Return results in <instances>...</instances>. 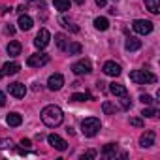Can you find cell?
<instances>
[{
  "instance_id": "cell-26",
  "label": "cell",
  "mask_w": 160,
  "mask_h": 160,
  "mask_svg": "<svg viewBox=\"0 0 160 160\" xmlns=\"http://www.w3.org/2000/svg\"><path fill=\"white\" fill-rule=\"evenodd\" d=\"M102 109H104V113H106V115H115L117 106H113L111 102H104V104H102Z\"/></svg>"
},
{
  "instance_id": "cell-21",
  "label": "cell",
  "mask_w": 160,
  "mask_h": 160,
  "mask_svg": "<svg viewBox=\"0 0 160 160\" xmlns=\"http://www.w3.org/2000/svg\"><path fill=\"white\" fill-rule=\"evenodd\" d=\"M55 43H57L58 49L66 51V47H68V38H66L64 34H55Z\"/></svg>"
},
{
  "instance_id": "cell-37",
  "label": "cell",
  "mask_w": 160,
  "mask_h": 160,
  "mask_svg": "<svg viewBox=\"0 0 160 160\" xmlns=\"http://www.w3.org/2000/svg\"><path fill=\"white\" fill-rule=\"evenodd\" d=\"M25 10H27L25 6H19V8H17V12H19V13H25Z\"/></svg>"
},
{
  "instance_id": "cell-22",
  "label": "cell",
  "mask_w": 160,
  "mask_h": 160,
  "mask_svg": "<svg viewBox=\"0 0 160 160\" xmlns=\"http://www.w3.org/2000/svg\"><path fill=\"white\" fill-rule=\"evenodd\" d=\"M53 4H55V10H58L62 13L70 10V0H53Z\"/></svg>"
},
{
  "instance_id": "cell-7",
  "label": "cell",
  "mask_w": 160,
  "mask_h": 160,
  "mask_svg": "<svg viewBox=\"0 0 160 160\" xmlns=\"http://www.w3.org/2000/svg\"><path fill=\"white\" fill-rule=\"evenodd\" d=\"M49 40H51L49 30H47V28H42V30L36 34V38H34V45H36L38 49H43V47L49 45Z\"/></svg>"
},
{
  "instance_id": "cell-39",
  "label": "cell",
  "mask_w": 160,
  "mask_h": 160,
  "mask_svg": "<svg viewBox=\"0 0 160 160\" xmlns=\"http://www.w3.org/2000/svg\"><path fill=\"white\" fill-rule=\"evenodd\" d=\"M0 77H2V72H0Z\"/></svg>"
},
{
  "instance_id": "cell-17",
  "label": "cell",
  "mask_w": 160,
  "mask_h": 160,
  "mask_svg": "<svg viewBox=\"0 0 160 160\" xmlns=\"http://www.w3.org/2000/svg\"><path fill=\"white\" fill-rule=\"evenodd\" d=\"M6 51H8V55H12V57H17V55H21V43L13 40V42H10V43H8Z\"/></svg>"
},
{
  "instance_id": "cell-15",
  "label": "cell",
  "mask_w": 160,
  "mask_h": 160,
  "mask_svg": "<svg viewBox=\"0 0 160 160\" xmlns=\"http://www.w3.org/2000/svg\"><path fill=\"white\" fill-rule=\"evenodd\" d=\"M109 92H111V94H115V96H121V98L128 94L126 87H124V85H121V83H111V85H109Z\"/></svg>"
},
{
  "instance_id": "cell-16",
  "label": "cell",
  "mask_w": 160,
  "mask_h": 160,
  "mask_svg": "<svg viewBox=\"0 0 160 160\" xmlns=\"http://www.w3.org/2000/svg\"><path fill=\"white\" fill-rule=\"evenodd\" d=\"M145 8H147L151 13L158 15V13H160V0H145Z\"/></svg>"
},
{
  "instance_id": "cell-31",
  "label": "cell",
  "mask_w": 160,
  "mask_h": 160,
  "mask_svg": "<svg viewBox=\"0 0 160 160\" xmlns=\"http://www.w3.org/2000/svg\"><path fill=\"white\" fill-rule=\"evenodd\" d=\"M130 124H132V126H139V128H141V126H143V121H141V119H138V117H132V119H130Z\"/></svg>"
},
{
  "instance_id": "cell-25",
  "label": "cell",
  "mask_w": 160,
  "mask_h": 160,
  "mask_svg": "<svg viewBox=\"0 0 160 160\" xmlns=\"http://www.w3.org/2000/svg\"><path fill=\"white\" fill-rule=\"evenodd\" d=\"M66 51H68L70 55H79V53L83 51V47H81V43H68Z\"/></svg>"
},
{
  "instance_id": "cell-32",
  "label": "cell",
  "mask_w": 160,
  "mask_h": 160,
  "mask_svg": "<svg viewBox=\"0 0 160 160\" xmlns=\"http://www.w3.org/2000/svg\"><path fill=\"white\" fill-rule=\"evenodd\" d=\"M94 156H96V151H87V152H83V154H81V158H83V160H85V158H94Z\"/></svg>"
},
{
  "instance_id": "cell-24",
  "label": "cell",
  "mask_w": 160,
  "mask_h": 160,
  "mask_svg": "<svg viewBox=\"0 0 160 160\" xmlns=\"http://www.w3.org/2000/svg\"><path fill=\"white\" fill-rule=\"evenodd\" d=\"M91 98H92V96H91L89 92H75V94L70 96L72 102H85V100H91Z\"/></svg>"
},
{
  "instance_id": "cell-1",
  "label": "cell",
  "mask_w": 160,
  "mask_h": 160,
  "mask_svg": "<svg viewBox=\"0 0 160 160\" xmlns=\"http://www.w3.org/2000/svg\"><path fill=\"white\" fill-rule=\"evenodd\" d=\"M40 115H42V122L49 128H57L58 124H62L64 119V113L58 106H45Z\"/></svg>"
},
{
  "instance_id": "cell-20",
  "label": "cell",
  "mask_w": 160,
  "mask_h": 160,
  "mask_svg": "<svg viewBox=\"0 0 160 160\" xmlns=\"http://www.w3.org/2000/svg\"><path fill=\"white\" fill-rule=\"evenodd\" d=\"M124 47H126L128 51H138V49L141 47V40H138V38H128L126 43H124Z\"/></svg>"
},
{
  "instance_id": "cell-23",
  "label": "cell",
  "mask_w": 160,
  "mask_h": 160,
  "mask_svg": "<svg viewBox=\"0 0 160 160\" xmlns=\"http://www.w3.org/2000/svg\"><path fill=\"white\" fill-rule=\"evenodd\" d=\"M94 27H96L98 30H108V28H109V21H108L106 17H96V19H94Z\"/></svg>"
},
{
  "instance_id": "cell-33",
  "label": "cell",
  "mask_w": 160,
  "mask_h": 160,
  "mask_svg": "<svg viewBox=\"0 0 160 160\" xmlns=\"http://www.w3.org/2000/svg\"><path fill=\"white\" fill-rule=\"evenodd\" d=\"M4 104H6V94H4V92H0V108H2Z\"/></svg>"
},
{
  "instance_id": "cell-2",
  "label": "cell",
  "mask_w": 160,
  "mask_h": 160,
  "mask_svg": "<svg viewBox=\"0 0 160 160\" xmlns=\"http://www.w3.org/2000/svg\"><path fill=\"white\" fill-rule=\"evenodd\" d=\"M100 128H102V124H100V119H96V117H89L81 122V132L87 138H94L100 132Z\"/></svg>"
},
{
  "instance_id": "cell-35",
  "label": "cell",
  "mask_w": 160,
  "mask_h": 160,
  "mask_svg": "<svg viewBox=\"0 0 160 160\" xmlns=\"http://www.w3.org/2000/svg\"><path fill=\"white\" fill-rule=\"evenodd\" d=\"M21 145H23V147H30V139H25V138H23V139H21Z\"/></svg>"
},
{
  "instance_id": "cell-10",
  "label": "cell",
  "mask_w": 160,
  "mask_h": 160,
  "mask_svg": "<svg viewBox=\"0 0 160 160\" xmlns=\"http://www.w3.org/2000/svg\"><path fill=\"white\" fill-rule=\"evenodd\" d=\"M8 91L15 98H25V94H27V87L23 83H10L8 85Z\"/></svg>"
},
{
  "instance_id": "cell-4",
  "label": "cell",
  "mask_w": 160,
  "mask_h": 160,
  "mask_svg": "<svg viewBox=\"0 0 160 160\" xmlns=\"http://www.w3.org/2000/svg\"><path fill=\"white\" fill-rule=\"evenodd\" d=\"M49 62V55L47 53H36V55H30L28 58H27V64L30 66V68H42V66H45Z\"/></svg>"
},
{
  "instance_id": "cell-8",
  "label": "cell",
  "mask_w": 160,
  "mask_h": 160,
  "mask_svg": "<svg viewBox=\"0 0 160 160\" xmlns=\"http://www.w3.org/2000/svg\"><path fill=\"white\" fill-rule=\"evenodd\" d=\"M47 141H49V145L55 147L57 151H66V149H68V143H66L60 136H57V134H49V136H47Z\"/></svg>"
},
{
  "instance_id": "cell-19",
  "label": "cell",
  "mask_w": 160,
  "mask_h": 160,
  "mask_svg": "<svg viewBox=\"0 0 160 160\" xmlns=\"http://www.w3.org/2000/svg\"><path fill=\"white\" fill-rule=\"evenodd\" d=\"M117 149H119V147H117L115 143H108V145L104 147L102 152H104L106 158H115V156H117Z\"/></svg>"
},
{
  "instance_id": "cell-12",
  "label": "cell",
  "mask_w": 160,
  "mask_h": 160,
  "mask_svg": "<svg viewBox=\"0 0 160 160\" xmlns=\"http://www.w3.org/2000/svg\"><path fill=\"white\" fill-rule=\"evenodd\" d=\"M154 132L152 130H147V132H143L141 134V138H139V145L141 147H152L154 145Z\"/></svg>"
},
{
  "instance_id": "cell-29",
  "label": "cell",
  "mask_w": 160,
  "mask_h": 160,
  "mask_svg": "<svg viewBox=\"0 0 160 160\" xmlns=\"http://www.w3.org/2000/svg\"><path fill=\"white\" fill-rule=\"evenodd\" d=\"M60 23H62V27H66V28H70L72 32H79V28H77L75 25H72L70 21H66V19H60Z\"/></svg>"
},
{
  "instance_id": "cell-11",
  "label": "cell",
  "mask_w": 160,
  "mask_h": 160,
  "mask_svg": "<svg viewBox=\"0 0 160 160\" xmlns=\"http://www.w3.org/2000/svg\"><path fill=\"white\" fill-rule=\"evenodd\" d=\"M104 73L106 75H111V77H117V75H121V66L117 64V62H113V60H108L106 64H104Z\"/></svg>"
},
{
  "instance_id": "cell-38",
  "label": "cell",
  "mask_w": 160,
  "mask_h": 160,
  "mask_svg": "<svg viewBox=\"0 0 160 160\" xmlns=\"http://www.w3.org/2000/svg\"><path fill=\"white\" fill-rule=\"evenodd\" d=\"M75 4H83V0H75Z\"/></svg>"
},
{
  "instance_id": "cell-30",
  "label": "cell",
  "mask_w": 160,
  "mask_h": 160,
  "mask_svg": "<svg viewBox=\"0 0 160 160\" xmlns=\"http://www.w3.org/2000/svg\"><path fill=\"white\" fill-rule=\"evenodd\" d=\"M139 100H141L143 104H147V106H149V104H152V96H149V94H141V96H139Z\"/></svg>"
},
{
  "instance_id": "cell-3",
  "label": "cell",
  "mask_w": 160,
  "mask_h": 160,
  "mask_svg": "<svg viewBox=\"0 0 160 160\" xmlns=\"http://www.w3.org/2000/svg\"><path fill=\"white\" fill-rule=\"evenodd\" d=\"M130 79L138 85H149V83L156 81V75L147 70H134V72H130Z\"/></svg>"
},
{
  "instance_id": "cell-9",
  "label": "cell",
  "mask_w": 160,
  "mask_h": 160,
  "mask_svg": "<svg viewBox=\"0 0 160 160\" xmlns=\"http://www.w3.org/2000/svg\"><path fill=\"white\" fill-rule=\"evenodd\" d=\"M62 85H64V77H62L60 73H53V75L47 79V87H49L51 91H60Z\"/></svg>"
},
{
  "instance_id": "cell-36",
  "label": "cell",
  "mask_w": 160,
  "mask_h": 160,
  "mask_svg": "<svg viewBox=\"0 0 160 160\" xmlns=\"http://www.w3.org/2000/svg\"><path fill=\"white\" fill-rule=\"evenodd\" d=\"M13 32H15V28H13V27H10V25H8V27H6V34H13Z\"/></svg>"
},
{
  "instance_id": "cell-34",
  "label": "cell",
  "mask_w": 160,
  "mask_h": 160,
  "mask_svg": "<svg viewBox=\"0 0 160 160\" xmlns=\"http://www.w3.org/2000/svg\"><path fill=\"white\" fill-rule=\"evenodd\" d=\"M94 2H96V6H100V8H104V6L108 4V0H94Z\"/></svg>"
},
{
  "instance_id": "cell-18",
  "label": "cell",
  "mask_w": 160,
  "mask_h": 160,
  "mask_svg": "<svg viewBox=\"0 0 160 160\" xmlns=\"http://www.w3.org/2000/svg\"><path fill=\"white\" fill-rule=\"evenodd\" d=\"M6 122H8L10 126H19V124L23 122V117H21L19 113H15V111H13V113H10V115L6 117Z\"/></svg>"
},
{
  "instance_id": "cell-5",
  "label": "cell",
  "mask_w": 160,
  "mask_h": 160,
  "mask_svg": "<svg viewBox=\"0 0 160 160\" xmlns=\"http://www.w3.org/2000/svg\"><path fill=\"white\" fill-rule=\"evenodd\" d=\"M132 28H134V32L145 36V34H151L152 32V23L151 21H145V19H136L132 23Z\"/></svg>"
},
{
  "instance_id": "cell-14",
  "label": "cell",
  "mask_w": 160,
  "mask_h": 160,
  "mask_svg": "<svg viewBox=\"0 0 160 160\" xmlns=\"http://www.w3.org/2000/svg\"><path fill=\"white\" fill-rule=\"evenodd\" d=\"M17 25H19V28H21V30H30V28H32V25H34V21H32V17H28L27 13H21V17H19V21H17Z\"/></svg>"
},
{
  "instance_id": "cell-6",
  "label": "cell",
  "mask_w": 160,
  "mask_h": 160,
  "mask_svg": "<svg viewBox=\"0 0 160 160\" xmlns=\"http://www.w3.org/2000/svg\"><path fill=\"white\" fill-rule=\"evenodd\" d=\"M91 70H92V64H91V60H89V58H83V60H79V62H75V64L72 66V72H73L75 75H85V73H91Z\"/></svg>"
},
{
  "instance_id": "cell-27",
  "label": "cell",
  "mask_w": 160,
  "mask_h": 160,
  "mask_svg": "<svg viewBox=\"0 0 160 160\" xmlns=\"http://www.w3.org/2000/svg\"><path fill=\"white\" fill-rule=\"evenodd\" d=\"M141 115H143V117H149V119H154V117L158 115V111H156L154 108H145V109L141 111Z\"/></svg>"
},
{
  "instance_id": "cell-13",
  "label": "cell",
  "mask_w": 160,
  "mask_h": 160,
  "mask_svg": "<svg viewBox=\"0 0 160 160\" xmlns=\"http://www.w3.org/2000/svg\"><path fill=\"white\" fill-rule=\"evenodd\" d=\"M19 70H21V64L19 62H6L0 72H2V75H15Z\"/></svg>"
},
{
  "instance_id": "cell-28",
  "label": "cell",
  "mask_w": 160,
  "mask_h": 160,
  "mask_svg": "<svg viewBox=\"0 0 160 160\" xmlns=\"http://www.w3.org/2000/svg\"><path fill=\"white\" fill-rule=\"evenodd\" d=\"M12 145H13V141L10 138H0V149H8Z\"/></svg>"
}]
</instances>
